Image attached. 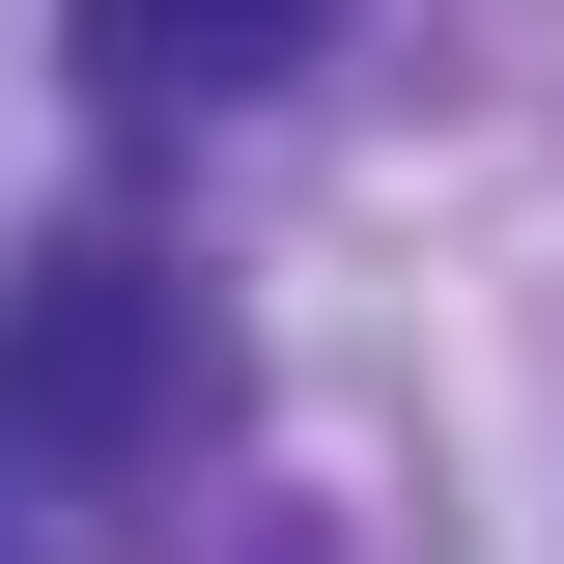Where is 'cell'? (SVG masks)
<instances>
[{"mask_svg":"<svg viewBox=\"0 0 564 564\" xmlns=\"http://www.w3.org/2000/svg\"><path fill=\"white\" fill-rule=\"evenodd\" d=\"M198 395H226V367H198V282H170V254H57V282H0V508L141 480Z\"/></svg>","mask_w":564,"mask_h":564,"instance_id":"1","label":"cell"},{"mask_svg":"<svg viewBox=\"0 0 564 564\" xmlns=\"http://www.w3.org/2000/svg\"><path fill=\"white\" fill-rule=\"evenodd\" d=\"M85 57H113L141 113H198V85H282V57H339V0H85Z\"/></svg>","mask_w":564,"mask_h":564,"instance_id":"2","label":"cell"}]
</instances>
